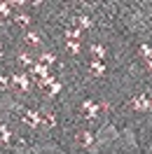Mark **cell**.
Here are the masks:
<instances>
[{
    "label": "cell",
    "mask_w": 152,
    "mask_h": 154,
    "mask_svg": "<svg viewBox=\"0 0 152 154\" xmlns=\"http://www.w3.org/2000/svg\"><path fill=\"white\" fill-rule=\"evenodd\" d=\"M21 119L28 122L30 126H40V124H42V115L33 112V110H24V112H21Z\"/></svg>",
    "instance_id": "obj_1"
},
{
    "label": "cell",
    "mask_w": 152,
    "mask_h": 154,
    "mask_svg": "<svg viewBox=\"0 0 152 154\" xmlns=\"http://www.w3.org/2000/svg\"><path fill=\"white\" fill-rule=\"evenodd\" d=\"M14 21H17L19 26H28V23H30V17H28V14H17Z\"/></svg>",
    "instance_id": "obj_13"
},
{
    "label": "cell",
    "mask_w": 152,
    "mask_h": 154,
    "mask_svg": "<svg viewBox=\"0 0 152 154\" xmlns=\"http://www.w3.org/2000/svg\"><path fill=\"white\" fill-rule=\"evenodd\" d=\"M54 61H56L54 54H40V63H45V66H47V63H54Z\"/></svg>",
    "instance_id": "obj_15"
},
{
    "label": "cell",
    "mask_w": 152,
    "mask_h": 154,
    "mask_svg": "<svg viewBox=\"0 0 152 154\" xmlns=\"http://www.w3.org/2000/svg\"><path fill=\"white\" fill-rule=\"evenodd\" d=\"M42 122L47 126H54V115H52V112H45V115H42Z\"/></svg>",
    "instance_id": "obj_16"
},
{
    "label": "cell",
    "mask_w": 152,
    "mask_h": 154,
    "mask_svg": "<svg viewBox=\"0 0 152 154\" xmlns=\"http://www.w3.org/2000/svg\"><path fill=\"white\" fill-rule=\"evenodd\" d=\"M91 72H94L96 77H101L105 72V66L101 63V61H94V63H91Z\"/></svg>",
    "instance_id": "obj_9"
},
{
    "label": "cell",
    "mask_w": 152,
    "mask_h": 154,
    "mask_svg": "<svg viewBox=\"0 0 152 154\" xmlns=\"http://www.w3.org/2000/svg\"><path fill=\"white\" fill-rule=\"evenodd\" d=\"M33 72L38 75V79H42V77H49L47 66H45V63H35V66H33Z\"/></svg>",
    "instance_id": "obj_6"
},
{
    "label": "cell",
    "mask_w": 152,
    "mask_h": 154,
    "mask_svg": "<svg viewBox=\"0 0 152 154\" xmlns=\"http://www.w3.org/2000/svg\"><path fill=\"white\" fill-rule=\"evenodd\" d=\"M66 38L68 40H80V28H77V26H70V28L66 30Z\"/></svg>",
    "instance_id": "obj_11"
},
{
    "label": "cell",
    "mask_w": 152,
    "mask_h": 154,
    "mask_svg": "<svg viewBox=\"0 0 152 154\" xmlns=\"http://www.w3.org/2000/svg\"><path fill=\"white\" fill-rule=\"evenodd\" d=\"M91 54H94L96 61H103L105 58V47L103 45H94V47H91Z\"/></svg>",
    "instance_id": "obj_7"
},
{
    "label": "cell",
    "mask_w": 152,
    "mask_h": 154,
    "mask_svg": "<svg viewBox=\"0 0 152 154\" xmlns=\"http://www.w3.org/2000/svg\"><path fill=\"white\" fill-rule=\"evenodd\" d=\"M0 56H2V47H0Z\"/></svg>",
    "instance_id": "obj_21"
},
{
    "label": "cell",
    "mask_w": 152,
    "mask_h": 154,
    "mask_svg": "<svg viewBox=\"0 0 152 154\" xmlns=\"http://www.w3.org/2000/svg\"><path fill=\"white\" fill-rule=\"evenodd\" d=\"M19 58H21V63H26V66H30V63H33V56H30V54H26V51H24Z\"/></svg>",
    "instance_id": "obj_19"
},
{
    "label": "cell",
    "mask_w": 152,
    "mask_h": 154,
    "mask_svg": "<svg viewBox=\"0 0 152 154\" xmlns=\"http://www.w3.org/2000/svg\"><path fill=\"white\" fill-rule=\"evenodd\" d=\"M10 82L14 84V87H19L21 91H26V89L30 87V84H28V77H26V75H12Z\"/></svg>",
    "instance_id": "obj_5"
},
{
    "label": "cell",
    "mask_w": 152,
    "mask_h": 154,
    "mask_svg": "<svg viewBox=\"0 0 152 154\" xmlns=\"http://www.w3.org/2000/svg\"><path fill=\"white\" fill-rule=\"evenodd\" d=\"M7 84H10V79H7V77H0V87L5 89V87H7Z\"/></svg>",
    "instance_id": "obj_20"
},
{
    "label": "cell",
    "mask_w": 152,
    "mask_h": 154,
    "mask_svg": "<svg viewBox=\"0 0 152 154\" xmlns=\"http://www.w3.org/2000/svg\"><path fill=\"white\" fill-rule=\"evenodd\" d=\"M77 143L84 145V147H89V149H94V147H96V140H94V135L89 133V131H84V133L77 135Z\"/></svg>",
    "instance_id": "obj_4"
},
{
    "label": "cell",
    "mask_w": 152,
    "mask_h": 154,
    "mask_svg": "<svg viewBox=\"0 0 152 154\" xmlns=\"http://www.w3.org/2000/svg\"><path fill=\"white\" fill-rule=\"evenodd\" d=\"M0 143H10V131H7V126L0 124Z\"/></svg>",
    "instance_id": "obj_14"
},
{
    "label": "cell",
    "mask_w": 152,
    "mask_h": 154,
    "mask_svg": "<svg viewBox=\"0 0 152 154\" xmlns=\"http://www.w3.org/2000/svg\"><path fill=\"white\" fill-rule=\"evenodd\" d=\"M141 54H143V58L150 63V56H152V54H150V47H147V45H143V47H141Z\"/></svg>",
    "instance_id": "obj_17"
},
{
    "label": "cell",
    "mask_w": 152,
    "mask_h": 154,
    "mask_svg": "<svg viewBox=\"0 0 152 154\" xmlns=\"http://www.w3.org/2000/svg\"><path fill=\"white\" fill-rule=\"evenodd\" d=\"M24 40H26L28 45H33V47H40V42H42L38 33H28V35H26V38H24Z\"/></svg>",
    "instance_id": "obj_8"
},
{
    "label": "cell",
    "mask_w": 152,
    "mask_h": 154,
    "mask_svg": "<svg viewBox=\"0 0 152 154\" xmlns=\"http://www.w3.org/2000/svg\"><path fill=\"white\" fill-rule=\"evenodd\" d=\"M98 103H94V100H84V105H82V115L87 117V119H94L96 112H98Z\"/></svg>",
    "instance_id": "obj_3"
},
{
    "label": "cell",
    "mask_w": 152,
    "mask_h": 154,
    "mask_svg": "<svg viewBox=\"0 0 152 154\" xmlns=\"http://www.w3.org/2000/svg\"><path fill=\"white\" fill-rule=\"evenodd\" d=\"M131 105H133V110H141V112L150 110V98H147V94H141V96H136Z\"/></svg>",
    "instance_id": "obj_2"
},
{
    "label": "cell",
    "mask_w": 152,
    "mask_h": 154,
    "mask_svg": "<svg viewBox=\"0 0 152 154\" xmlns=\"http://www.w3.org/2000/svg\"><path fill=\"white\" fill-rule=\"evenodd\" d=\"M10 14V2H0V17H7Z\"/></svg>",
    "instance_id": "obj_18"
},
{
    "label": "cell",
    "mask_w": 152,
    "mask_h": 154,
    "mask_svg": "<svg viewBox=\"0 0 152 154\" xmlns=\"http://www.w3.org/2000/svg\"><path fill=\"white\" fill-rule=\"evenodd\" d=\"M66 47H68V51L77 54V51H80V40H68V42H66Z\"/></svg>",
    "instance_id": "obj_12"
},
{
    "label": "cell",
    "mask_w": 152,
    "mask_h": 154,
    "mask_svg": "<svg viewBox=\"0 0 152 154\" xmlns=\"http://www.w3.org/2000/svg\"><path fill=\"white\" fill-rule=\"evenodd\" d=\"M75 26H77V28H89V26H91V21H89V17L82 14V17H77V19H75Z\"/></svg>",
    "instance_id": "obj_10"
}]
</instances>
